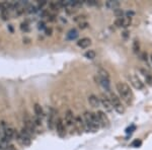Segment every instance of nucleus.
Instances as JSON below:
<instances>
[{"label": "nucleus", "instance_id": "f257e3e1", "mask_svg": "<svg viewBox=\"0 0 152 150\" xmlns=\"http://www.w3.org/2000/svg\"><path fill=\"white\" fill-rule=\"evenodd\" d=\"M83 117H84L85 129H87L88 131H91V132L97 131L98 128L100 127V124H99V122H98L96 113L85 112Z\"/></svg>", "mask_w": 152, "mask_h": 150}, {"label": "nucleus", "instance_id": "f03ea898", "mask_svg": "<svg viewBox=\"0 0 152 150\" xmlns=\"http://www.w3.org/2000/svg\"><path fill=\"white\" fill-rule=\"evenodd\" d=\"M116 86H117V90L118 93H119L120 96H121L127 104H131L132 98H133V93H132L131 88H130L129 85L124 82H118Z\"/></svg>", "mask_w": 152, "mask_h": 150}, {"label": "nucleus", "instance_id": "7ed1b4c3", "mask_svg": "<svg viewBox=\"0 0 152 150\" xmlns=\"http://www.w3.org/2000/svg\"><path fill=\"white\" fill-rule=\"evenodd\" d=\"M16 139H18V142H20L25 146H29L32 143V137L31 133L27 131L25 127L21 129V131L16 134Z\"/></svg>", "mask_w": 152, "mask_h": 150}, {"label": "nucleus", "instance_id": "20e7f679", "mask_svg": "<svg viewBox=\"0 0 152 150\" xmlns=\"http://www.w3.org/2000/svg\"><path fill=\"white\" fill-rule=\"evenodd\" d=\"M110 100H111V102H112V106H113V109L116 111L117 113L119 114H123L125 112V108L123 107V104H122V102L121 100H120V97L117 95L116 93H112L110 94Z\"/></svg>", "mask_w": 152, "mask_h": 150}, {"label": "nucleus", "instance_id": "39448f33", "mask_svg": "<svg viewBox=\"0 0 152 150\" xmlns=\"http://www.w3.org/2000/svg\"><path fill=\"white\" fill-rule=\"evenodd\" d=\"M100 104H102V107L104 108V110L106 111V112L111 113L114 109H113V106H112V102H111V100L110 97H109L106 94L102 93V95H100Z\"/></svg>", "mask_w": 152, "mask_h": 150}, {"label": "nucleus", "instance_id": "423d86ee", "mask_svg": "<svg viewBox=\"0 0 152 150\" xmlns=\"http://www.w3.org/2000/svg\"><path fill=\"white\" fill-rule=\"evenodd\" d=\"M96 116H97V119L100 126H102V127H108V126L110 125V120H109L108 116L106 115V113H104L102 111H97Z\"/></svg>", "mask_w": 152, "mask_h": 150}, {"label": "nucleus", "instance_id": "0eeeda50", "mask_svg": "<svg viewBox=\"0 0 152 150\" xmlns=\"http://www.w3.org/2000/svg\"><path fill=\"white\" fill-rule=\"evenodd\" d=\"M132 23V18H117L115 20V25L119 27H128L129 25H131Z\"/></svg>", "mask_w": 152, "mask_h": 150}, {"label": "nucleus", "instance_id": "6e6552de", "mask_svg": "<svg viewBox=\"0 0 152 150\" xmlns=\"http://www.w3.org/2000/svg\"><path fill=\"white\" fill-rule=\"evenodd\" d=\"M129 79H130V82L131 84L133 85L136 89H139V90H143L144 89V83L136 76H129Z\"/></svg>", "mask_w": 152, "mask_h": 150}, {"label": "nucleus", "instance_id": "1a4fd4ad", "mask_svg": "<svg viewBox=\"0 0 152 150\" xmlns=\"http://www.w3.org/2000/svg\"><path fill=\"white\" fill-rule=\"evenodd\" d=\"M55 127H56L57 133L59 134V136L64 137L65 136V125L63 123V120L62 119H58L56 120V124H55Z\"/></svg>", "mask_w": 152, "mask_h": 150}, {"label": "nucleus", "instance_id": "9d476101", "mask_svg": "<svg viewBox=\"0 0 152 150\" xmlns=\"http://www.w3.org/2000/svg\"><path fill=\"white\" fill-rule=\"evenodd\" d=\"M65 123L67 126H72L75 123V117L73 115V112L68 110L65 114Z\"/></svg>", "mask_w": 152, "mask_h": 150}, {"label": "nucleus", "instance_id": "9b49d317", "mask_svg": "<svg viewBox=\"0 0 152 150\" xmlns=\"http://www.w3.org/2000/svg\"><path fill=\"white\" fill-rule=\"evenodd\" d=\"M88 102L91 107L93 108H98L100 106V100L99 97H97L95 94H91V95L88 96Z\"/></svg>", "mask_w": 152, "mask_h": 150}, {"label": "nucleus", "instance_id": "f8f14e48", "mask_svg": "<svg viewBox=\"0 0 152 150\" xmlns=\"http://www.w3.org/2000/svg\"><path fill=\"white\" fill-rule=\"evenodd\" d=\"M90 45H91V40L88 38H82L80 39V40H78V42H77V46L81 49L87 48V47H89Z\"/></svg>", "mask_w": 152, "mask_h": 150}, {"label": "nucleus", "instance_id": "ddd939ff", "mask_svg": "<svg viewBox=\"0 0 152 150\" xmlns=\"http://www.w3.org/2000/svg\"><path fill=\"white\" fill-rule=\"evenodd\" d=\"M55 114H56V112H55L54 109H51V113H50V115H49V119H48V127L50 128V129H53L55 124H56Z\"/></svg>", "mask_w": 152, "mask_h": 150}, {"label": "nucleus", "instance_id": "4468645a", "mask_svg": "<svg viewBox=\"0 0 152 150\" xmlns=\"http://www.w3.org/2000/svg\"><path fill=\"white\" fill-rule=\"evenodd\" d=\"M140 72L142 73L143 76H144V78H145V80H146V82L148 83L149 85H152V75L150 74V72L147 71V70L144 69V68H141Z\"/></svg>", "mask_w": 152, "mask_h": 150}, {"label": "nucleus", "instance_id": "2eb2a0df", "mask_svg": "<svg viewBox=\"0 0 152 150\" xmlns=\"http://www.w3.org/2000/svg\"><path fill=\"white\" fill-rule=\"evenodd\" d=\"M106 6L109 8V9H118L120 7V2L119 1H113V0H110V1L106 2Z\"/></svg>", "mask_w": 152, "mask_h": 150}, {"label": "nucleus", "instance_id": "dca6fc26", "mask_svg": "<svg viewBox=\"0 0 152 150\" xmlns=\"http://www.w3.org/2000/svg\"><path fill=\"white\" fill-rule=\"evenodd\" d=\"M34 110H35V114H36V116H37V117H39V118H43V117H44V110H43V108L39 104H35V107H34Z\"/></svg>", "mask_w": 152, "mask_h": 150}, {"label": "nucleus", "instance_id": "f3484780", "mask_svg": "<svg viewBox=\"0 0 152 150\" xmlns=\"http://www.w3.org/2000/svg\"><path fill=\"white\" fill-rule=\"evenodd\" d=\"M74 125H75L79 130L84 129V128H85L84 122L82 121V119H81V117H76V118H75V123H74Z\"/></svg>", "mask_w": 152, "mask_h": 150}, {"label": "nucleus", "instance_id": "a211bd4d", "mask_svg": "<svg viewBox=\"0 0 152 150\" xmlns=\"http://www.w3.org/2000/svg\"><path fill=\"white\" fill-rule=\"evenodd\" d=\"M78 37V32L76 29H71V31L68 32L67 34V39L68 40H74Z\"/></svg>", "mask_w": 152, "mask_h": 150}, {"label": "nucleus", "instance_id": "6ab92c4d", "mask_svg": "<svg viewBox=\"0 0 152 150\" xmlns=\"http://www.w3.org/2000/svg\"><path fill=\"white\" fill-rule=\"evenodd\" d=\"M133 52L135 54H138L139 52H140V43H139L138 40H134L133 42Z\"/></svg>", "mask_w": 152, "mask_h": 150}, {"label": "nucleus", "instance_id": "aec40b11", "mask_svg": "<svg viewBox=\"0 0 152 150\" xmlns=\"http://www.w3.org/2000/svg\"><path fill=\"white\" fill-rule=\"evenodd\" d=\"M84 56L87 58V59H90V60H93L96 57V53L93 50H88L87 52H85Z\"/></svg>", "mask_w": 152, "mask_h": 150}, {"label": "nucleus", "instance_id": "412c9836", "mask_svg": "<svg viewBox=\"0 0 152 150\" xmlns=\"http://www.w3.org/2000/svg\"><path fill=\"white\" fill-rule=\"evenodd\" d=\"M1 16H2V18L4 19V20H7L8 18H9V13H8V10L7 9H2L1 10Z\"/></svg>", "mask_w": 152, "mask_h": 150}, {"label": "nucleus", "instance_id": "4be33fe9", "mask_svg": "<svg viewBox=\"0 0 152 150\" xmlns=\"http://www.w3.org/2000/svg\"><path fill=\"white\" fill-rule=\"evenodd\" d=\"M114 13H115V15L117 16L118 18H123V15H124V11L122 9H120V8H118V9H115L114 10Z\"/></svg>", "mask_w": 152, "mask_h": 150}, {"label": "nucleus", "instance_id": "5701e85b", "mask_svg": "<svg viewBox=\"0 0 152 150\" xmlns=\"http://www.w3.org/2000/svg\"><path fill=\"white\" fill-rule=\"evenodd\" d=\"M33 122H34V124H35L36 126H41L42 125V118H39V117L36 116V118L33 120Z\"/></svg>", "mask_w": 152, "mask_h": 150}, {"label": "nucleus", "instance_id": "b1692460", "mask_svg": "<svg viewBox=\"0 0 152 150\" xmlns=\"http://www.w3.org/2000/svg\"><path fill=\"white\" fill-rule=\"evenodd\" d=\"M85 3H86L87 5L93 6V5H96V4H97V1H95V0H86V1H85Z\"/></svg>", "mask_w": 152, "mask_h": 150}, {"label": "nucleus", "instance_id": "393cba45", "mask_svg": "<svg viewBox=\"0 0 152 150\" xmlns=\"http://www.w3.org/2000/svg\"><path fill=\"white\" fill-rule=\"evenodd\" d=\"M84 18H85L83 15H79V16H76V18H74V20H75V21H79V23H80V22H82V20Z\"/></svg>", "mask_w": 152, "mask_h": 150}, {"label": "nucleus", "instance_id": "a878e982", "mask_svg": "<svg viewBox=\"0 0 152 150\" xmlns=\"http://www.w3.org/2000/svg\"><path fill=\"white\" fill-rule=\"evenodd\" d=\"M87 25H88L87 22H83V21L79 23V27H80V29H85V27H87Z\"/></svg>", "mask_w": 152, "mask_h": 150}, {"label": "nucleus", "instance_id": "bb28decb", "mask_svg": "<svg viewBox=\"0 0 152 150\" xmlns=\"http://www.w3.org/2000/svg\"><path fill=\"white\" fill-rule=\"evenodd\" d=\"M132 145H133V146H139V145H141V141H138V140L134 141V142L132 143Z\"/></svg>", "mask_w": 152, "mask_h": 150}, {"label": "nucleus", "instance_id": "cd10ccee", "mask_svg": "<svg viewBox=\"0 0 152 150\" xmlns=\"http://www.w3.org/2000/svg\"><path fill=\"white\" fill-rule=\"evenodd\" d=\"M46 35H48V36L52 35V29H46Z\"/></svg>", "mask_w": 152, "mask_h": 150}, {"label": "nucleus", "instance_id": "c85d7f7f", "mask_svg": "<svg viewBox=\"0 0 152 150\" xmlns=\"http://www.w3.org/2000/svg\"><path fill=\"white\" fill-rule=\"evenodd\" d=\"M6 150H16L15 148H14V146L13 145H9V146L6 148Z\"/></svg>", "mask_w": 152, "mask_h": 150}, {"label": "nucleus", "instance_id": "c756f323", "mask_svg": "<svg viewBox=\"0 0 152 150\" xmlns=\"http://www.w3.org/2000/svg\"><path fill=\"white\" fill-rule=\"evenodd\" d=\"M142 58H143V60H146L147 59V53L146 52H143L142 53Z\"/></svg>", "mask_w": 152, "mask_h": 150}, {"label": "nucleus", "instance_id": "7c9ffc66", "mask_svg": "<svg viewBox=\"0 0 152 150\" xmlns=\"http://www.w3.org/2000/svg\"><path fill=\"white\" fill-rule=\"evenodd\" d=\"M128 34H129V33H128L127 31H126V32H124V33H123V36H124V38H128Z\"/></svg>", "mask_w": 152, "mask_h": 150}, {"label": "nucleus", "instance_id": "2f4dec72", "mask_svg": "<svg viewBox=\"0 0 152 150\" xmlns=\"http://www.w3.org/2000/svg\"><path fill=\"white\" fill-rule=\"evenodd\" d=\"M150 59H151V63H152V54L150 55Z\"/></svg>", "mask_w": 152, "mask_h": 150}]
</instances>
